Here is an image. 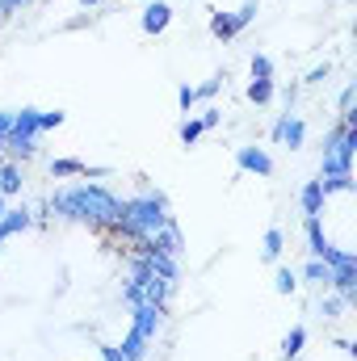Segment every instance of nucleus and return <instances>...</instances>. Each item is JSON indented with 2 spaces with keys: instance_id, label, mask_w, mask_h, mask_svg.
Wrapping results in <instances>:
<instances>
[{
  "instance_id": "nucleus-1",
  "label": "nucleus",
  "mask_w": 357,
  "mask_h": 361,
  "mask_svg": "<svg viewBox=\"0 0 357 361\" xmlns=\"http://www.w3.org/2000/svg\"><path fill=\"white\" fill-rule=\"evenodd\" d=\"M51 210L68 214V219H118L122 214V202L101 189V185H76V189H63L51 197Z\"/></svg>"
},
{
  "instance_id": "nucleus-2",
  "label": "nucleus",
  "mask_w": 357,
  "mask_h": 361,
  "mask_svg": "<svg viewBox=\"0 0 357 361\" xmlns=\"http://www.w3.org/2000/svg\"><path fill=\"white\" fill-rule=\"evenodd\" d=\"M236 164L244 173H257V177H273V156L265 147H236Z\"/></svg>"
},
{
  "instance_id": "nucleus-3",
  "label": "nucleus",
  "mask_w": 357,
  "mask_h": 361,
  "mask_svg": "<svg viewBox=\"0 0 357 361\" xmlns=\"http://www.w3.org/2000/svg\"><path fill=\"white\" fill-rule=\"evenodd\" d=\"M160 328H164V307H147V302H139V307H135V332H139L143 341H156Z\"/></svg>"
},
{
  "instance_id": "nucleus-4",
  "label": "nucleus",
  "mask_w": 357,
  "mask_h": 361,
  "mask_svg": "<svg viewBox=\"0 0 357 361\" xmlns=\"http://www.w3.org/2000/svg\"><path fill=\"white\" fill-rule=\"evenodd\" d=\"M169 21H173V4L169 0H152L143 8V34H160V30H169Z\"/></svg>"
},
{
  "instance_id": "nucleus-5",
  "label": "nucleus",
  "mask_w": 357,
  "mask_h": 361,
  "mask_svg": "<svg viewBox=\"0 0 357 361\" xmlns=\"http://www.w3.org/2000/svg\"><path fill=\"white\" fill-rule=\"evenodd\" d=\"M147 345H152V341H143L139 332H131V336H126L118 349H105V361H143Z\"/></svg>"
},
{
  "instance_id": "nucleus-6",
  "label": "nucleus",
  "mask_w": 357,
  "mask_h": 361,
  "mask_svg": "<svg viewBox=\"0 0 357 361\" xmlns=\"http://www.w3.org/2000/svg\"><path fill=\"white\" fill-rule=\"evenodd\" d=\"M30 223H34V214H30L25 206H17V210H4V214H0V244H4L13 231H25Z\"/></svg>"
},
{
  "instance_id": "nucleus-7",
  "label": "nucleus",
  "mask_w": 357,
  "mask_h": 361,
  "mask_svg": "<svg viewBox=\"0 0 357 361\" xmlns=\"http://www.w3.org/2000/svg\"><path fill=\"white\" fill-rule=\"evenodd\" d=\"M109 169H89L80 160H55L51 164V177H105Z\"/></svg>"
},
{
  "instance_id": "nucleus-8",
  "label": "nucleus",
  "mask_w": 357,
  "mask_h": 361,
  "mask_svg": "<svg viewBox=\"0 0 357 361\" xmlns=\"http://www.w3.org/2000/svg\"><path fill=\"white\" fill-rule=\"evenodd\" d=\"M307 244H311L307 252H311L315 261H320V257H324V252L332 248V244L324 240V223H320V214H307Z\"/></svg>"
},
{
  "instance_id": "nucleus-9",
  "label": "nucleus",
  "mask_w": 357,
  "mask_h": 361,
  "mask_svg": "<svg viewBox=\"0 0 357 361\" xmlns=\"http://www.w3.org/2000/svg\"><path fill=\"white\" fill-rule=\"evenodd\" d=\"M298 206H303V214H320V210H324V189H320V180H307V185H303Z\"/></svg>"
},
{
  "instance_id": "nucleus-10",
  "label": "nucleus",
  "mask_w": 357,
  "mask_h": 361,
  "mask_svg": "<svg viewBox=\"0 0 357 361\" xmlns=\"http://www.w3.org/2000/svg\"><path fill=\"white\" fill-rule=\"evenodd\" d=\"M328 286H337L341 298H353V286H357V265H345V269H332Z\"/></svg>"
},
{
  "instance_id": "nucleus-11",
  "label": "nucleus",
  "mask_w": 357,
  "mask_h": 361,
  "mask_svg": "<svg viewBox=\"0 0 357 361\" xmlns=\"http://www.w3.org/2000/svg\"><path fill=\"white\" fill-rule=\"evenodd\" d=\"M303 139H307V122L290 114V118H286V130H282V143H286L290 152H298V147H303Z\"/></svg>"
},
{
  "instance_id": "nucleus-12",
  "label": "nucleus",
  "mask_w": 357,
  "mask_h": 361,
  "mask_svg": "<svg viewBox=\"0 0 357 361\" xmlns=\"http://www.w3.org/2000/svg\"><path fill=\"white\" fill-rule=\"evenodd\" d=\"M303 345H307V328L298 324V328H290V332H286V341H282V357L294 361L298 353H303Z\"/></svg>"
},
{
  "instance_id": "nucleus-13",
  "label": "nucleus",
  "mask_w": 357,
  "mask_h": 361,
  "mask_svg": "<svg viewBox=\"0 0 357 361\" xmlns=\"http://www.w3.org/2000/svg\"><path fill=\"white\" fill-rule=\"evenodd\" d=\"M282 248H286V235H282V227H269L265 240H261V257H265V261H277V257H282Z\"/></svg>"
},
{
  "instance_id": "nucleus-14",
  "label": "nucleus",
  "mask_w": 357,
  "mask_h": 361,
  "mask_svg": "<svg viewBox=\"0 0 357 361\" xmlns=\"http://www.w3.org/2000/svg\"><path fill=\"white\" fill-rule=\"evenodd\" d=\"M210 34H214V38H236V34H240V30H236V17H231V13H214V17H210Z\"/></svg>"
},
{
  "instance_id": "nucleus-15",
  "label": "nucleus",
  "mask_w": 357,
  "mask_h": 361,
  "mask_svg": "<svg viewBox=\"0 0 357 361\" xmlns=\"http://www.w3.org/2000/svg\"><path fill=\"white\" fill-rule=\"evenodd\" d=\"M17 189H21V169L4 164V169H0V197H8V193H17Z\"/></svg>"
},
{
  "instance_id": "nucleus-16",
  "label": "nucleus",
  "mask_w": 357,
  "mask_h": 361,
  "mask_svg": "<svg viewBox=\"0 0 357 361\" xmlns=\"http://www.w3.org/2000/svg\"><path fill=\"white\" fill-rule=\"evenodd\" d=\"M273 80H253L248 85V101H257V105H265V101H273Z\"/></svg>"
},
{
  "instance_id": "nucleus-17",
  "label": "nucleus",
  "mask_w": 357,
  "mask_h": 361,
  "mask_svg": "<svg viewBox=\"0 0 357 361\" xmlns=\"http://www.w3.org/2000/svg\"><path fill=\"white\" fill-rule=\"evenodd\" d=\"M303 277H307V281H320V286H328L332 269H328L324 261H315V257H311V261H307V269H303Z\"/></svg>"
},
{
  "instance_id": "nucleus-18",
  "label": "nucleus",
  "mask_w": 357,
  "mask_h": 361,
  "mask_svg": "<svg viewBox=\"0 0 357 361\" xmlns=\"http://www.w3.org/2000/svg\"><path fill=\"white\" fill-rule=\"evenodd\" d=\"M177 135H181V143H185V147H193V143H198V135H202V122H198V118H185V122L177 126Z\"/></svg>"
},
{
  "instance_id": "nucleus-19",
  "label": "nucleus",
  "mask_w": 357,
  "mask_h": 361,
  "mask_svg": "<svg viewBox=\"0 0 357 361\" xmlns=\"http://www.w3.org/2000/svg\"><path fill=\"white\" fill-rule=\"evenodd\" d=\"M273 290H277V294H294V290H298V277H294L290 269H277V277H273Z\"/></svg>"
},
{
  "instance_id": "nucleus-20",
  "label": "nucleus",
  "mask_w": 357,
  "mask_h": 361,
  "mask_svg": "<svg viewBox=\"0 0 357 361\" xmlns=\"http://www.w3.org/2000/svg\"><path fill=\"white\" fill-rule=\"evenodd\" d=\"M253 80H273V59L269 55H253Z\"/></svg>"
},
{
  "instance_id": "nucleus-21",
  "label": "nucleus",
  "mask_w": 357,
  "mask_h": 361,
  "mask_svg": "<svg viewBox=\"0 0 357 361\" xmlns=\"http://www.w3.org/2000/svg\"><path fill=\"white\" fill-rule=\"evenodd\" d=\"M257 13H261V0H248V4H244V8L236 13V30H244V25H248V21L257 17Z\"/></svg>"
},
{
  "instance_id": "nucleus-22",
  "label": "nucleus",
  "mask_w": 357,
  "mask_h": 361,
  "mask_svg": "<svg viewBox=\"0 0 357 361\" xmlns=\"http://www.w3.org/2000/svg\"><path fill=\"white\" fill-rule=\"evenodd\" d=\"M63 118H68L63 109H51V114H42V118H38V126H42V130H55V126H63Z\"/></svg>"
},
{
  "instance_id": "nucleus-23",
  "label": "nucleus",
  "mask_w": 357,
  "mask_h": 361,
  "mask_svg": "<svg viewBox=\"0 0 357 361\" xmlns=\"http://www.w3.org/2000/svg\"><path fill=\"white\" fill-rule=\"evenodd\" d=\"M219 118H223V109H214V105H210V109H202V118H198V122H202V130H214V126H219Z\"/></svg>"
},
{
  "instance_id": "nucleus-24",
  "label": "nucleus",
  "mask_w": 357,
  "mask_h": 361,
  "mask_svg": "<svg viewBox=\"0 0 357 361\" xmlns=\"http://www.w3.org/2000/svg\"><path fill=\"white\" fill-rule=\"evenodd\" d=\"M177 105H181V109H193V105H198V92L189 89V85H181V89H177Z\"/></svg>"
},
{
  "instance_id": "nucleus-25",
  "label": "nucleus",
  "mask_w": 357,
  "mask_h": 361,
  "mask_svg": "<svg viewBox=\"0 0 357 361\" xmlns=\"http://www.w3.org/2000/svg\"><path fill=\"white\" fill-rule=\"evenodd\" d=\"M219 85H223V76H210V80H206V85H198V101H202V97H214V92H219Z\"/></svg>"
},
{
  "instance_id": "nucleus-26",
  "label": "nucleus",
  "mask_w": 357,
  "mask_h": 361,
  "mask_svg": "<svg viewBox=\"0 0 357 361\" xmlns=\"http://www.w3.org/2000/svg\"><path fill=\"white\" fill-rule=\"evenodd\" d=\"M286 118H290V114H282V118L273 122V130H269V139H273V143H282V130H286Z\"/></svg>"
},
{
  "instance_id": "nucleus-27",
  "label": "nucleus",
  "mask_w": 357,
  "mask_h": 361,
  "mask_svg": "<svg viewBox=\"0 0 357 361\" xmlns=\"http://www.w3.org/2000/svg\"><path fill=\"white\" fill-rule=\"evenodd\" d=\"M345 302H349V298H328V302H324V315H328V319H332V315H337V311H341V307H345Z\"/></svg>"
},
{
  "instance_id": "nucleus-28",
  "label": "nucleus",
  "mask_w": 357,
  "mask_h": 361,
  "mask_svg": "<svg viewBox=\"0 0 357 361\" xmlns=\"http://www.w3.org/2000/svg\"><path fill=\"white\" fill-rule=\"evenodd\" d=\"M21 4H25V0H0V17H4V13H13V8H21Z\"/></svg>"
},
{
  "instance_id": "nucleus-29",
  "label": "nucleus",
  "mask_w": 357,
  "mask_h": 361,
  "mask_svg": "<svg viewBox=\"0 0 357 361\" xmlns=\"http://www.w3.org/2000/svg\"><path fill=\"white\" fill-rule=\"evenodd\" d=\"M80 4H97V0H80Z\"/></svg>"
}]
</instances>
